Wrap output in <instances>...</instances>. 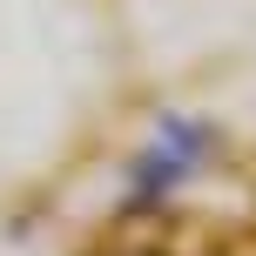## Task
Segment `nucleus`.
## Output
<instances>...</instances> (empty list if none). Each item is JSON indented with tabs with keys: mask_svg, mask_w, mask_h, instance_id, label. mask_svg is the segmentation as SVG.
Returning <instances> with one entry per match:
<instances>
[{
	"mask_svg": "<svg viewBox=\"0 0 256 256\" xmlns=\"http://www.w3.org/2000/svg\"><path fill=\"white\" fill-rule=\"evenodd\" d=\"M216 122H202V115H162L155 122V135L142 142V155L128 162V209H155V202H168L176 189H189L196 176H202V162L216 155Z\"/></svg>",
	"mask_w": 256,
	"mask_h": 256,
	"instance_id": "obj_1",
	"label": "nucleus"
}]
</instances>
